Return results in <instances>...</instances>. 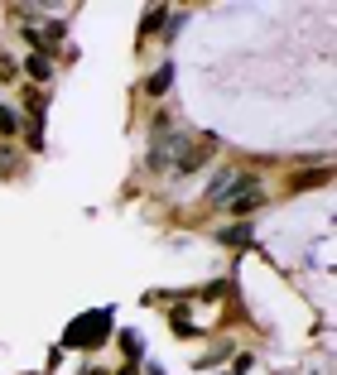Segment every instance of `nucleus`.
Returning a JSON list of instances; mask_svg holds the SVG:
<instances>
[{
    "label": "nucleus",
    "mask_w": 337,
    "mask_h": 375,
    "mask_svg": "<svg viewBox=\"0 0 337 375\" xmlns=\"http://www.w3.org/2000/svg\"><path fill=\"white\" fill-rule=\"evenodd\" d=\"M120 347H125V356H140V337H130V332H125V337H120Z\"/></svg>",
    "instance_id": "obj_9"
},
{
    "label": "nucleus",
    "mask_w": 337,
    "mask_h": 375,
    "mask_svg": "<svg viewBox=\"0 0 337 375\" xmlns=\"http://www.w3.org/2000/svg\"><path fill=\"white\" fill-rule=\"evenodd\" d=\"M174 332H179V337H193V322H188L183 313H174Z\"/></svg>",
    "instance_id": "obj_8"
},
{
    "label": "nucleus",
    "mask_w": 337,
    "mask_h": 375,
    "mask_svg": "<svg viewBox=\"0 0 337 375\" xmlns=\"http://www.w3.org/2000/svg\"><path fill=\"white\" fill-rule=\"evenodd\" d=\"M107 332H111V308H92V313H82L73 327H68V347H97V342H107Z\"/></svg>",
    "instance_id": "obj_1"
},
{
    "label": "nucleus",
    "mask_w": 337,
    "mask_h": 375,
    "mask_svg": "<svg viewBox=\"0 0 337 375\" xmlns=\"http://www.w3.org/2000/svg\"><path fill=\"white\" fill-rule=\"evenodd\" d=\"M0 130H5V135H15V130H19V120H15V111H10V106H0Z\"/></svg>",
    "instance_id": "obj_7"
},
{
    "label": "nucleus",
    "mask_w": 337,
    "mask_h": 375,
    "mask_svg": "<svg viewBox=\"0 0 337 375\" xmlns=\"http://www.w3.org/2000/svg\"><path fill=\"white\" fill-rule=\"evenodd\" d=\"M169 82H174V68L164 63V68H159V73H154V77L145 82V92H149V96H159V92H164V87H169Z\"/></svg>",
    "instance_id": "obj_5"
},
{
    "label": "nucleus",
    "mask_w": 337,
    "mask_h": 375,
    "mask_svg": "<svg viewBox=\"0 0 337 375\" xmlns=\"http://www.w3.org/2000/svg\"><path fill=\"white\" fill-rule=\"evenodd\" d=\"M260 202H265V192H260V188H246V192L226 197V212H236V217H241V212H255Z\"/></svg>",
    "instance_id": "obj_3"
},
{
    "label": "nucleus",
    "mask_w": 337,
    "mask_h": 375,
    "mask_svg": "<svg viewBox=\"0 0 337 375\" xmlns=\"http://www.w3.org/2000/svg\"><path fill=\"white\" fill-rule=\"evenodd\" d=\"M164 19H169V10H164V5H154V10H145V34H154V29H164Z\"/></svg>",
    "instance_id": "obj_6"
},
{
    "label": "nucleus",
    "mask_w": 337,
    "mask_h": 375,
    "mask_svg": "<svg viewBox=\"0 0 337 375\" xmlns=\"http://www.w3.org/2000/svg\"><path fill=\"white\" fill-rule=\"evenodd\" d=\"M241 188H255V174H236V169H231V174H217V183L208 188V197L222 202V197H236Z\"/></svg>",
    "instance_id": "obj_2"
},
{
    "label": "nucleus",
    "mask_w": 337,
    "mask_h": 375,
    "mask_svg": "<svg viewBox=\"0 0 337 375\" xmlns=\"http://www.w3.org/2000/svg\"><path fill=\"white\" fill-rule=\"evenodd\" d=\"M24 68H29V77H34V82H44V77L53 73V63H48V53H29V58H24Z\"/></svg>",
    "instance_id": "obj_4"
}]
</instances>
